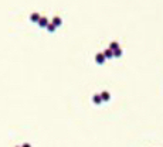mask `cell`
<instances>
[{
	"mask_svg": "<svg viewBox=\"0 0 163 147\" xmlns=\"http://www.w3.org/2000/svg\"><path fill=\"white\" fill-rule=\"evenodd\" d=\"M101 101H102L101 95H95V98H94V102H95V103H99Z\"/></svg>",
	"mask_w": 163,
	"mask_h": 147,
	"instance_id": "obj_7",
	"label": "cell"
},
{
	"mask_svg": "<svg viewBox=\"0 0 163 147\" xmlns=\"http://www.w3.org/2000/svg\"><path fill=\"white\" fill-rule=\"evenodd\" d=\"M112 55H113L112 50H107L105 52H104V57H107V58H112Z\"/></svg>",
	"mask_w": 163,
	"mask_h": 147,
	"instance_id": "obj_4",
	"label": "cell"
},
{
	"mask_svg": "<svg viewBox=\"0 0 163 147\" xmlns=\"http://www.w3.org/2000/svg\"><path fill=\"white\" fill-rule=\"evenodd\" d=\"M23 147H30V146H28V144H26V146H23Z\"/></svg>",
	"mask_w": 163,
	"mask_h": 147,
	"instance_id": "obj_11",
	"label": "cell"
},
{
	"mask_svg": "<svg viewBox=\"0 0 163 147\" xmlns=\"http://www.w3.org/2000/svg\"><path fill=\"white\" fill-rule=\"evenodd\" d=\"M47 28H48V31H54V26H53V24H50V26H47Z\"/></svg>",
	"mask_w": 163,
	"mask_h": 147,
	"instance_id": "obj_10",
	"label": "cell"
},
{
	"mask_svg": "<svg viewBox=\"0 0 163 147\" xmlns=\"http://www.w3.org/2000/svg\"><path fill=\"white\" fill-rule=\"evenodd\" d=\"M111 50H112V51L118 50V44H116V43H112V44H111Z\"/></svg>",
	"mask_w": 163,
	"mask_h": 147,
	"instance_id": "obj_8",
	"label": "cell"
},
{
	"mask_svg": "<svg viewBox=\"0 0 163 147\" xmlns=\"http://www.w3.org/2000/svg\"><path fill=\"white\" fill-rule=\"evenodd\" d=\"M95 59L98 64H104V61H105V57H104V54H96L95 55Z\"/></svg>",
	"mask_w": 163,
	"mask_h": 147,
	"instance_id": "obj_1",
	"label": "cell"
},
{
	"mask_svg": "<svg viewBox=\"0 0 163 147\" xmlns=\"http://www.w3.org/2000/svg\"><path fill=\"white\" fill-rule=\"evenodd\" d=\"M40 18H41V17H40L38 14H37V13H34V14H31V21H38Z\"/></svg>",
	"mask_w": 163,
	"mask_h": 147,
	"instance_id": "obj_5",
	"label": "cell"
},
{
	"mask_svg": "<svg viewBox=\"0 0 163 147\" xmlns=\"http://www.w3.org/2000/svg\"><path fill=\"white\" fill-rule=\"evenodd\" d=\"M38 24L41 26V27H47V26H48V23H47V18H45V17H41V18L38 20Z\"/></svg>",
	"mask_w": 163,
	"mask_h": 147,
	"instance_id": "obj_3",
	"label": "cell"
},
{
	"mask_svg": "<svg viewBox=\"0 0 163 147\" xmlns=\"http://www.w3.org/2000/svg\"><path fill=\"white\" fill-rule=\"evenodd\" d=\"M101 98L104 99V101H108V99H109V93H108V92H102Z\"/></svg>",
	"mask_w": 163,
	"mask_h": 147,
	"instance_id": "obj_6",
	"label": "cell"
},
{
	"mask_svg": "<svg viewBox=\"0 0 163 147\" xmlns=\"http://www.w3.org/2000/svg\"><path fill=\"white\" fill-rule=\"evenodd\" d=\"M112 52H113V55H115V57L121 55V50H119V48H118V50H115V51H112Z\"/></svg>",
	"mask_w": 163,
	"mask_h": 147,
	"instance_id": "obj_9",
	"label": "cell"
},
{
	"mask_svg": "<svg viewBox=\"0 0 163 147\" xmlns=\"http://www.w3.org/2000/svg\"><path fill=\"white\" fill-rule=\"evenodd\" d=\"M61 18H60V17H54V18H53V26H54V27H58V26H61Z\"/></svg>",
	"mask_w": 163,
	"mask_h": 147,
	"instance_id": "obj_2",
	"label": "cell"
}]
</instances>
